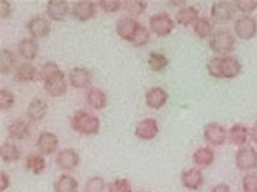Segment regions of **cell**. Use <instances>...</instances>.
Instances as JSON below:
<instances>
[{"label": "cell", "mask_w": 257, "mask_h": 192, "mask_svg": "<svg viewBox=\"0 0 257 192\" xmlns=\"http://www.w3.org/2000/svg\"><path fill=\"white\" fill-rule=\"evenodd\" d=\"M41 81L43 82V89L52 98H59L66 93L68 89L66 76L56 62H46L42 65Z\"/></svg>", "instance_id": "cell-1"}, {"label": "cell", "mask_w": 257, "mask_h": 192, "mask_svg": "<svg viewBox=\"0 0 257 192\" xmlns=\"http://www.w3.org/2000/svg\"><path fill=\"white\" fill-rule=\"evenodd\" d=\"M207 73L216 79H234L243 69L241 62L231 55H218L207 62Z\"/></svg>", "instance_id": "cell-2"}, {"label": "cell", "mask_w": 257, "mask_h": 192, "mask_svg": "<svg viewBox=\"0 0 257 192\" xmlns=\"http://www.w3.org/2000/svg\"><path fill=\"white\" fill-rule=\"evenodd\" d=\"M71 128L81 135L92 136L99 132L101 121L98 116H95L91 112L85 111V109H78L76 112H73V115L71 116Z\"/></svg>", "instance_id": "cell-3"}, {"label": "cell", "mask_w": 257, "mask_h": 192, "mask_svg": "<svg viewBox=\"0 0 257 192\" xmlns=\"http://www.w3.org/2000/svg\"><path fill=\"white\" fill-rule=\"evenodd\" d=\"M236 48V36L228 29H217L210 38V49L218 55L231 53Z\"/></svg>", "instance_id": "cell-4"}, {"label": "cell", "mask_w": 257, "mask_h": 192, "mask_svg": "<svg viewBox=\"0 0 257 192\" xmlns=\"http://www.w3.org/2000/svg\"><path fill=\"white\" fill-rule=\"evenodd\" d=\"M175 29V22L168 13H155L150 18V32H153L155 36L165 38Z\"/></svg>", "instance_id": "cell-5"}, {"label": "cell", "mask_w": 257, "mask_h": 192, "mask_svg": "<svg viewBox=\"0 0 257 192\" xmlns=\"http://www.w3.org/2000/svg\"><path fill=\"white\" fill-rule=\"evenodd\" d=\"M203 138L211 146H221L228 139V132L218 122H208L203 128Z\"/></svg>", "instance_id": "cell-6"}, {"label": "cell", "mask_w": 257, "mask_h": 192, "mask_svg": "<svg viewBox=\"0 0 257 192\" xmlns=\"http://www.w3.org/2000/svg\"><path fill=\"white\" fill-rule=\"evenodd\" d=\"M236 166L238 171L241 172H250L254 171L257 168V151L254 146H243L238 148V151L236 152Z\"/></svg>", "instance_id": "cell-7"}, {"label": "cell", "mask_w": 257, "mask_h": 192, "mask_svg": "<svg viewBox=\"0 0 257 192\" xmlns=\"http://www.w3.org/2000/svg\"><path fill=\"white\" fill-rule=\"evenodd\" d=\"M234 33L236 38L241 41H251L257 35V21L248 15L237 18L234 22Z\"/></svg>", "instance_id": "cell-8"}, {"label": "cell", "mask_w": 257, "mask_h": 192, "mask_svg": "<svg viewBox=\"0 0 257 192\" xmlns=\"http://www.w3.org/2000/svg\"><path fill=\"white\" fill-rule=\"evenodd\" d=\"M141 26H143V25L138 21H135L134 18L123 16V18H121L119 21L116 22V25H115V32H116V35H118L121 39L133 43L135 35H137V32H138V29H140Z\"/></svg>", "instance_id": "cell-9"}, {"label": "cell", "mask_w": 257, "mask_h": 192, "mask_svg": "<svg viewBox=\"0 0 257 192\" xmlns=\"http://www.w3.org/2000/svg\"><path fill=\"white\" fill-rule=\"evenodd\" d=\"M181 185L188 191H198L204 183V175L200 168H188L181 172Z\"/></svg>", "instance_id": "cell-10"}, {"label": "cell", "mask_w": 257, "mask_h": 192, "mask_svg": "<svg viewBox=\"0 0 257 192\" xmlns=\"http://www.w3.org/2000/svg\"><path fill=\"white\" fill-rule=\"evenodd\" d=\"M55 162H56V165H58L59 169L69 172L79 166L81 156H79V153L75 151V149L66 148V149H62V151L58 152Z\"/></svg>", "instance_id": "cell-11"}, {"label": "cell", "mask_w": 257, "mask_h": 192, "mask_svg": "<svg viewBox=\"0 0 257 192\" xmlns=\"http://www.w3.org/2000/svg\"><path fill=\"white\" fill-rule=\"evenodd\" d=\"M36 148L39 153H42L43 156H48L52 155L58 151L59 148V138L56 133L49 131L41 132V135L38 136V141H36Z\"/></svg>", "instance_id": "cell-12"}, {"label": "cell", "mask_w": 257, "mask_h": 192, "mask_svg": "<svg viewBox=\"0 0 257 192\" xmlns=\"http://www.w3.org/2000/svg\"><path fill=\"white\" fill-rule=\"evenodd\" d=\"M26 29L29 31L33 39H43L49 36L51 33V22L43 16H33L31 21L26 23Z\"/></svg>", "instance_id": "cell-13"}, {"label": "cell", "mask_w": 257, "mask_h": 192, "mask_svg": "<svg viewBox=\"0 0 257 192\" xmlns=\"http://www.w3.org/2000/svg\"><path fill=\"white\" fill-rule=\"evenodd\" d=\"M160 132L158 122L154 118H145L135 126V136L141 141H153Z\"/></svg>", "instance_id": "cell-14"}, {"label": "cell", "mask_w": 257, "mask_h": 192, "mask_svg": "<svg viewBox=\"0 0 257 192\" xmlns=\"http://www.w3.org/2000/svg\"><path fill=\"white\" fill-rule=\"evenodd\" d=\"M236 11L234 2H216L210 9V15L216 22H228L234 18Z\"/></svg>", "instance_id": "cell-15"}, {"label": "cell", "mask_w": 257, "mask_h": 192, "mask_svg": "<svg viewBox=\"0 0 257 192\" xmlns=\"http://www.w3.org/2000/svg\"><path fill=\"white\" fill-rule=\"evenodd\" d=\"M68 81L76 89H86L92 85V73L86 68H72L68 75Z\"/></svg>", "instance_id": "cell-16"}, {"label": "cell", "mask_w": 257, "mask_h": 192, "mask_svg": "<svg viewBox=\"0 0 257 192\" xmlns=\"http://www.w3.org/2000/svg\"><path fill=\"white\" fill-rule=\"evenodd\" d=\"M71 6L66 0H49L46 5L48 18L53 22H62L71 13Z\"/></svg>", "instance_id": "cell-17"}, {"label": "cell", "mask_w": 257, "mask_h": 192, "mask_svg": "<svg viewBox=\"0 0 257 192\" xmlns=\"http://www.w3.org/2000/svg\"><path fill=\"white\" fill-rule=\"evenodd\" d=\"M168 101V93L161 86H153L145 93V105L150 109H161Z\"/></svg>", "instance_id": "cell-18"}, {"label": "cell", "mask_w": 257, "mask_h": 192, "mask_svg": "<svg viewBox=\"0 0 257 192\" xmlns=\"http://www.w3.org/2000/svg\"><path fill=\"white\" fill-rule=\"evenodd\" d=\"M71 15L76 21L79 22H88L95 18L96 15V3L93 2H86V0H81L76 2L72 6Z\"/></svg>", "instance_id": "cell-19"}, {"label": "cell", "mask_w": 257, "mask_h": 192, "mask_svg": "<svg viewBox=\"0 0 257 192\" xmlns=\"http://www.w3.org/2000/svg\"><path fill=\"white\" fill-rule=\"evenodd\" d=\"M15 79L22 83H31L41 79V71L31 62H23L15 71Z\"/></svg>", "instance_id": "cell-20"}, {"label": "cell", "mask_w": 257, "mask_h": 192, "mask_svg": "<svg viewBox=\"0 0 257 192\" xmlns=\"http://www.w3.org/2000/svg\"><path fill=\"white\" fill-rule=\"evenodd\" d=\"M31 125L29 122L25 119H18L13 121L8 126V135L11 139H16V141H25L31 136Z\"/></svg>", "instance_id": "cell-21"}, {"label": "cell", "mask_w": 257, "mask_h": 192, "mask_svg": "<svg viewBox=\"0 0 257 192\" xmlns=\"http://www.w3.org/2000/svg\"><path fill=\"white\" fill-rule=\"evenodd\" d=\"M248 138H250V129L243 123H234L228 129V139L233 145H236L238 148L246 146Z\"/></svg>", "instance_id": "cell-22"}, {"label": "cell", "mask_w": 257, "mask_h": 192, "mask_svg": "<svg viewBox=\"0 0 257 192\" xmlns=\"http://www.w3.org/2000/svg\"><path fill=\"white\" fill-rule=\"evenodd\" d=\"M26 115H28V119L29 121L41 122L48 115V103L43 101V99H41V98H35L28 105Z\"/></svg>", "instance_id": "cell-23"}, {"label": "cell", "mask_w": 257, "mask_h": 192, "mask_svg": "<svg viewBox=\"0 0 257 192\" xmlns=\"http://www.w3.org/2000/svg\"><path fill=\"white\" fill-rule=\"evenodd\" d=\"M18 52L25 61L32 62L39 53V45L33 38H25L18 43Z\"/></svg>", "instance_id": "cell-24"}, {"label": "cell", "mask_w": 257, "mask_h": 192, "mask_svg": "<svg viewBox=\"0 0 257 192\" xmlns=\"http://www.w3.org/2000/svg\"><path fill=\"white\" fill-rule=\"evenodd\" d=\"M200 19L198 9L194 6H184L183 9H178L175 13V22L180 26H194V23Z\"/></svg>", "instance_id": "cell-25"}, {"label": "cell", "mask_w": 257, "mask_h": 192, "mask_svg": "<svg viewBox=\"0 0 257 192\" xmlns=\"http://www.w3.org/2000/svg\"><path fill=\"white\" fill-rule=\"evenodd\" d=\"M86 102H88V105L92 109L102 111V109L106 108V105H108V96L99 88H89L86 91Z\"/></svg>", "instance_id": "cell-26"}, {"label": "cell", "mask_w": 257, "mask_h": 192, "mask_svg": "<svg viewBox=\"0 0 257 192\" xmlns=\"http://www.w3.org/2000/svg\"><path fill=\"white\" fill-rule=\"evenodd\" d=\"M214 159H216V153L210 146H201L193 153V162L200 169L208 168L210 165H213Z\"/></svg>", "instance_id": "cell-27"}, {"label": "cell", "mask_w": 257, "mask_h": 192, "mask_svg": "<svg viewBox=\"0 0 257 192\" xmlns=\"http://www.w3.org/2000/svg\"><path fill=\"white\" fill-rule=\"evenodd\" d=\"M79 183L75 179V176L69 173H62L53 182V191L55 192H78Z\"/></svg>", "instance_id": "cell-28"}, {"label": "cell", "mask_w": 257, "mask_h": 192, "mask_svg": "<svg viewBox=\"0 0 257 192\" xmlns=\"http://www.w3.org/2000/svg\"><path fill=\"white\" fill-rule=\"evenodd\" d=\"M25 168L33 175H41L42 172L46 169V161L45 156L39 152H33L29 153L25 159Z\"/></svg>", "instance_id": "cell-29"}, {"label": "cell", "mask_w": 257, "mask_h": 192, "mask_svg": "<svg viewBox=\"0 0 257 192\" xmlns=\"http://www.w3.org/2000/svg\"><path fill=\"white\" fill-rule=\"evenodd\" d=\"M22 156L21 148L13 143V142H5L0 146V158L2 161L6 163H13V162L19 161Z\"/></svg>", "instance_id": "cell-30"}, {"label": "cell", "mask_w": 257, "mask_h": 192, "mask_svg": "<svg viewBox=\"0 0 257 192\" xmlns=\"http://www.w3.org/2000/svg\"><path fill=\"white\" fill-rule=\"evenodd\" d=\"M16 55L9 49H2L0 51V73L8 75L12 71H16Z\"/></svg>", "instance_id": "cell-31"}, {"label": "cell", "mask_w": 257, "mask_h": 192, "mask_svg": "<svg viewBox=\"0 0 257 192\" xmlns=\"http://www.w3.org/2000/svg\"><path fill=\"white\" fill-rule=\"evenodd\" d=\"M170 65V59L165 56L164 53H160V52H151L150 56H148V66L153 72H163L167 69V66Z\"/></svg>", "instance_id": "cell-32"}, {"label": "cell", "mask_w": 257, "mask_h": 192, "mask_svg": "<svg viewBox=\"0 0 257 192\" xmlns=\"http://www.w3.org/2000/svg\"><path fill=\"white\" fill-rule=\"evenodd\" d=\"M193 32L196 33L197 38L200 39H210L213 32V23L208 18H200L193 26Z\"/></svg>", "instance_id": "cell-33"}, {"label": "cell", "mask_w": 257, "mask_h": 192, "mask_svg": "<svg viewBox=\"0 0 257 192\" xmlns=\"http://www.w3.org/2000/svg\"><path fill=\"white\" fill-rule=\"evenodd\" d=\"M122 9L130 15V18L140 16L147 9V2L144 0H125L122 2Z\"/></svg>", "instance_id": "cell-34"}, {"label": "cell", "mask_w": 257, "mask_h": 192, "mask_svg": "<svg viewBox=\"0 0 257 192\" xmlns=\"http://www.w3.org/2000/svg\"><path fill=\"white\" fill-rule=\"evenodd\" d=\"M106 189V182L102 176H91L85 182V192H103Z\"/></svg>", "instance_id": "cell-35"}, {"label": "cell", "mask_w": 257, "mask_h": 192, "mask_svg": "<svg viewBox=\"0 0 257 192\" xmlns=\"http://www.w3.org/2000/svg\"><path fill=\"white\" fill-rule=\"evenodd\" d=\"M108 192H133V185L126 178H118L109 182Z\"/></svg>", "instance_id": "cell-36"}, {"label": "cell", "mask_w": 257, "mask_h": 192, "mask_svg": "<svg viewBox=\"0 0 257 192\" xmlns=\"http://www.w3.org/2000/svg\"><path fill=\"white\" fill-rule=\"evenodd\" d=\"M243 192H257V172L246 173L241 179Z\"/></svg>", "instance_id": "cell-37"}, {"label": "cell", "mask_w": 257, "mask_h": 192, "mask_svg": "<svg viewBox=\"0 0 257 192\" xmlns=\"http://www.w3.org/2000/svg\"><path fill=\"white\" fill-rule=\"evenodd\" d=\"M15 105V93L9 89H0V109L9 111Z\"/></svg>", "instance_id": "cell-38"}, {"label": "cell", "mask_w": 257, "mask_h": 192, "mask_svg": "<svg viewBox=\"0 0 257 192\" xmlns=\"http://www.w3.org/2000/svg\"><path fill=\"white\" fill-rule=\"evenodd\" d=\"M234 5H236L237 11L244 13V15H248V16H250V13H253L257 9L256 0H237L234 2Z\"/></svg>", "instance_id": "cell-39"}, {"label": "cell", "mask_w": 257, "mask_h": 192, "mask_svg": "<svg viewBox=\"0 0 257 192\" xmlns=\"http://www.w3.org/2000/svg\"><path fill=\"white\" fill-rule=\"evenodd\" d=\"M98 6L102 9L105 13H115L119 9H122V3L119 0H99Z\"/></svg>", "instance_id": "cell-40"}, {"label": "cell", "mask_w": 257, "mask_h": 192, "mask_svg": "<svg viewBox=\"0 0 257 192\" xmlns=\"http://www.w3.org/2000/svg\"><path fill=\"white\" fill-rule=\"evenodd\" d=\"M150 42V31L145 28V26H141L138 32H137V35H135L134 41H133V45L137 46V48H141V46H144Z\"/></svg>", "instance_id": "cell-41"}, {"label": "cell", "mask_w": 257, "mask_h": 192, "mask_svg": "<svg viewBox=\"0 0 257 192\" xmlns=\"http://www.w3.org/2000/svg\"><path fill=\"white\" fill-rule=\"evenodd\" d=\"M12 13V5L9 2H6V0H2L0 2V18L2 19H6V18H9Z\"/></svg>", "instance_id": "cell-42"}, {"label": "cell", "mask_w": 257, "mask_h": 192, "mask_svg": "<svg viewBox=\"0 0 257 192\" xmlns=\"http://www.w3.org/2000/svg\"><path fill=\"white\" fill-rule=\"evenodd\" d=\"M11 186V176L8 175V172L0 171V191L5 192Z\"/></svg>", "instance_id": "cell-43"}, {"label": "cell", "mask_w": 257, "mask_h": 192, "mask_svg": "<svg viewBox=\"0 0 257 192\" xmlns=\"http://www.w3.org/2000/svg\"><path fill=\"white\" fill-rule=\"evenodd\" d=\"M210 192H231V188L227 183H218Z\"/></svg>", "instance_id": "cell-44"}, {"label": "cell", "mask_w": 257, "mask_h": 192, "mask_svg": "<svg viewBox=\"0 0 257 192\" xmlns=\"http://www.w3.org/2000/svg\"><path fill=\"white\" fill-rule=\"evenodd\" d=\"M250 139L257 145V122L251 126V129H250Z\"/></svg>", "instance_id": "cell-45"}, {"label": "cell", "mask_w": 257, "mask_h": 192, "mask_svg": "<svg viewBox=\"0 0 257 192\" xmlns=\"http://www.w3.org/2000/svg\"><path fill=\"white\" fill-rule=\"evenodd\" d=\"M137 192H150V191H137Z\"/></svg>", "instance_id": "cell-46"}]
</instances>
